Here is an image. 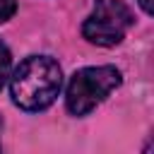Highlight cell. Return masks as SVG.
Here are the masks:
<instances>
[{"label": "cell", "mask_w": 154, "mask_h": 154, "mask_svg": "<svg viewBox=\"0 0 154 154\" xmlns=\"http://www.w3.org/2000/svg\"><path fill=\"white\" fill-rule=\"evenodd\" d=\"M140 2V7L147 12V14H152V0H137Z\"/></svg>", "instance_id": "8992f818"}, {"label": "cell", "mask_w": 154, "mask_h": 154, "mask_svg": "<svg viewBox=\"0 0 154 154\" xmlns=\"http://www.w3.org/2000/svg\"><path fill=\"white\" fill-rule=\"evenodd\" d=\"M132 26V12L123 0H96L82 24V36L96 46H116Z\"/></svg>", "instance_id": "3957f363"}, {"label": "cell", "mask_w": 154, "mask_h": 154, "mask_svg": "<svg viewBox=\"0 0 154 154\" xmlns=\"http://www.w3.org/2000/svg\"><path fill=\"white\" fill-rule=\"evenodd\" d=\"M63 87L60 65L48 55H29L19 63L14 75L10 77L12 101L22 111H43L48 108Z\"/></svg>", "instance_id": "6da1fadb"}, {"label": "cell", "mask_w": 154, "mask_h": 154, "mask_svg": "<svg viewBox=\"0 0 154 154\" xmlns=\"http://www.w3.org/2000/svg\"><path fill=\"white\" fill-rule=\"evenodd\" d=\"M123 82L120 70L113 65H96V67H82L72 75L67 91H65V106L72 116H87L91 113L113 89H118Z\"/></svg>", "instance_id": "7a4b0ae2"}, {"label": "cell", "mask_w": 154, "mask_h": 154, "mask_svg": "<svg viewBox=\"0 0 154 154\" xmlns=\"http://www.w3.org/2000/svg\"><path fill=\"white\" fill-rule=\"evenodd\" d=\"M17 10V0H0V24L7 22Z\"/></svg>", "instance_id": "5b68a950"}, {"label": "cell", "mask_w": 154, "mask_h": 154, "mask_svg": "<svg viewBox=\"0 0 154 154\" xmlns=\"http://www.w3.org/2000/svg\"><path fill=\"white\" fill-rule=\"evenodd\" d=\"M10 72H12V55H10V48L0 41V89L10 79Z\"/></svg>", "instance_id": "277c9868"}]
</instances>
